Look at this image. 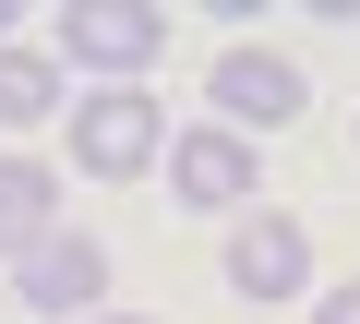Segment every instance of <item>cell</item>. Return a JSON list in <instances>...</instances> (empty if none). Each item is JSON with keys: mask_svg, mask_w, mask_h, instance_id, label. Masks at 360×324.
I'll return each instance as SVG.
<instances>
[{"mask_svg": "<svg viewBox=\"0 0 360 324\" xmlns=\"http://www.w3.org/2000/svg\"><path fill=\"white\" fill-rule=\"evenodd\" d=\"M60 48H72V60L132 72V60H156V48H168V13H156V0H72V13H60Z\"/></svg>", "mask_w": 360, "mask_h": 324, "instance_id": "cell-1", "label": "cell"}, {"mask_svg": "<svg viewBox=\"0 0 360 324\" xmlns=\"http://www.w3.org/2000/svg\"><path fill=\"white\" fill-rule=\"evenodd\" d=\"M156 132H168L156 96H84V108H72V156H84L96 181H132L144 156H156Z\"/></svg>", "mask_w": 360, "mask_h": 324, "instance_id": "cell-2", "label": "cell"}, {"mask_svg": "<svg viewBox=\"0 0 360 324\" xmlns=\"http://www.w3.org/2000/svg\"><path fill=\"white\" fill-rule=\"evenodd\" d=\"M205 96H217L229 120H264V132H288V120H300V72H288L276 48H229V60L205 72Z\"/></svg>", "mask_w": 360, "mask_h": 324, "instance_id": "cell-3", "label": "cell"}, {"mask_svg": "<svg viewBox=\"0 0 360 324\" xmlns=\"http://www.w3.org/2000/svg\"><path fill=\"white\" fill-rule=\"evenodd\" d=\"M300 276H312L300 216H252V228L229 240V288H240V300H300Z\"/></svg>", "mask_w": 360, "mask_h": 324, "instance_id": "cell-4", "label": "cell"}, {"mask_svg": "<svg viewBox=\"0 0 360 324\" xmlns=\"http://www.w3.org/2000/svg\"><path fill=\"white\" fill-rule=\"evenodd\" d=\"M96 288H108V252H96V240H84V228H72V240H60V228H49V240H37V252H25V300H37V312H84V300H96Z\"/></svg>", "mask_w": 360, "mask_h": 324, "instance_id": "cell-5", "label": "cell"}, {"mask_svg": "<svg viewBox=\"0 0 360 324\" xmlns=\"http://www.w3.org/2000/svg\"><path fill=\"white\" fill-rule=\"evenodd\" d=\"M168 181H180V205H205V216H229V205L252 193V156H240L229 132H180V144H168Z\"/></svg>", "mask_w": 360, "mask_h": 324, "instance_id": "cell-6", "label": "cell"}, {"mask_svg": "<svg viewBox=\"0 0 360 324\" xmlns=\"http://www.w3.org/2000/svg\"><path fill=\"white\" fill-rule=\"evenodd\" d=\"M49 228H60V181L37 156H0V252H37Z\"/></svg>", "mask_w": 360, "mask_h": 324, "instance_id": "cell-7", "label": "cell"}, {"mask_svg": "<svg viewBox=\"0 0 360 324\" xmlns=\"http://www.w3.org/2000/svg\"><path fill=\"white\" fill-rule=\"evenodd\" d=\"M49 108H60V72L37 48H0V120H49Z\"/></svg>", "mask_w": 360, "mask_h": 324, "instance_id": "cell-8", "label": "cell"}, {"mask_svg": "<svg viewBox=\"0 0 360 324\" xmlns=\"http://www.w3.org/2000/svg\"><path fill=\"white\" fill-rule=\"evenodd\" d=\"M324 324H360V276H348V288H324Z\"/></svg>", "mask_w": 360, "mask_h": 324, "instance_id": "cell-9", "label": "cell"}]
</instances>
